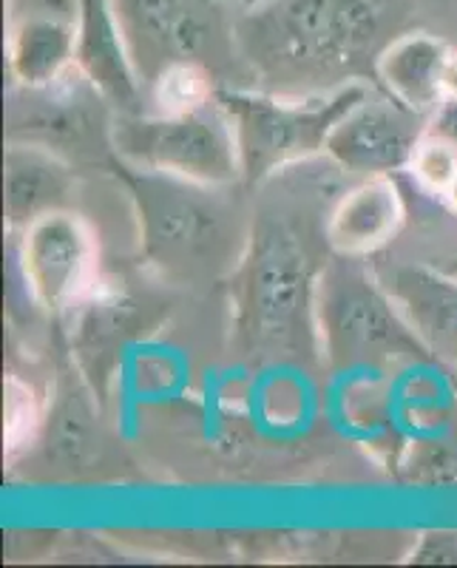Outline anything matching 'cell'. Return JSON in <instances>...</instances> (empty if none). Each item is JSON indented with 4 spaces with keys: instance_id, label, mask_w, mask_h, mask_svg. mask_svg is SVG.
I'll list each match as a JSON object with an SVG mask.
<instances>
[{
    "instance_id": "cell-1",
    "label": "cell",
    "mask_w": 457,
    "mask_h": 568,
    "mask_svg": "<svg viewBox=\"0 0 457 568\" xmlns=\"http://www.w3.org/2000/svg\"><path fill=\"white\" fill-rule=\"evenodd\" d=\"M296 169V165H293ZM284 169L282 194L253 205L245 256L231 276V344L253 364L318 355L316 296L333 247L322 187Z\"/></svg>"
},
{
    "instance_id": "cell-9",
    "label": "cell",
    "mask_w": 457,
    "mask_h": 568,
    "mask_svg": "<svg viewBox=\"0 0 457 568\" xmlns=\"http://www.w3.org/2000/svg\"><path fill=\"white\" fill-rule=\"evenodd\" d=\"M18 262L29 296L45 313H69L100 284V247L83 213H49L18 240Z\"/></svg>"
},
{
    "instance_id": "cell-10",
    "label": "cell",
    "mask_w": 457,
    "mask_h": 568,
    "mask_svg": "<svg viewBox=\"0 0 457 568\" xmlns=\"http://www.w3.org/2000/svg\"><path fill=\"white\" fill-rule=\"evenodd\" d=\"M426 116L404 109L387 94H367L329 131L324 156L333 169L353 176H393L409 169Z\"/></svg>"
},
{
    "instance_id": "cell-11",
    "label": "cell",
    "mask_w": 457,
    "mask_h": 568,
    "mask_svg": "<svg viewBox=\"0 0 457 568\" xmlns=\"http://www.w3.org/2000/svg\"><path fill=\"white\" fill-rule=\"evenodd\" d=\"M74 69L111 103L116 114L142 111L140 71L129 52L111 0H78V54Z\"/></svg>"
},
{
    "instance_id": "cell-6",
    "label": "cell",
    "mask_w": 457,
    "mask_h": 568,
    "mask_svg": "<svg viewBox=\"0 0 457 568\" xmlns=\"http://www.w3.org/2000/svg\"><path fill=\"white\" fill-rule=\"evenodd\" d=\"M114 154L134 169L207 185H242L236 134L220 100L187 111L116 114Z\"/></svg>"
},
{
    "instance_id": "cell-16",
    "label": "cell",
    "mask_w": 457,
    "mask_h": 568,
    "mask_svg": "<svg viewBox=\"0 0 457 568\" xmlns=\"http://www.w3.org/2000/svg\"><path fill=\"white\" fill-rule=\"evenodd\" d=\"M380 282L429 355L457 364V276L440 267L400 265Z\"/></svg>"
},
{
    "instance_id": "cell-8",
    "label": "cell",
    "mask_w": 457,
    "mask_h": 568,
    "mask_svg": "<svg viewBox=\"0 0 457 568\" xmlns=\"http://www.w3.org/2000/svg\"><path fill=\"white\" fill-rule=\"evenodd\" d=\"M145 89L167 65L205 69L238 58L236 20L225 0H111Z\"/></svg>"
},
{
    "instance_id": "cell-4",
    "label": "cell",
    "mask_w": 457,
    "mask_h": 568,
    "mask_svg": "<svg viewBox=\"0 0 457 568\" xmlns=\"http://www.w3.org/2000/svg\"><path fill=\"white\" fill-rule=\"evenodd\" d=\"M367 94V83H349L322 94L220 85L216 100L231 116L236 134L242 185L256 191L278 171L324 156L329 131Z\"/></svg>"
},
{
    "instance_id": "cell-20",
    "label": "cell",
    "mask_w": 457,
    "mask_h": 568,
    "mask_svg": "<svg viewBox=\"0 0 457 568\" xmlns=\"http://www.w3.org/2000/svg\"><path fill=\"white\" fill-rule=\"evenodd\" d=\"M213 80H216L213 71L200 63L167 65L149 89L154 111L171 114V111H187L202 103H211L216 98V89H220V83H213Z\"/></svg>"
},
{
    "instance_id": "cell-18",
    "label": "cell",
    "mask_w": 457,
    "mask_h": 568,
    "mask_svg": "<svg viewBox=\"0 0 457 568\" xmlns=\"http://www.w3.org/2000/svg\"><path fill=\"white\" fill-rule=\"evenodd\" d=\"M74 311H78V318L71 327V355L91 387L98 389L114 369L116 355L129 347L131 338L140 336V304L125 293L100 284Z\"/></svg>"
},
{
    "instance_id": "cell-17",
    "label": "cell",
    "mask_w": 457,
    "mask_h": 568,
    "mask_svg": "<svg viewBox=\"0 0 457 568\" xmlns=\"http://www.w3.org/2000/svg\"><path fill=\"white\" fill-rule=\"evenodd\" d=\"M451 52L455 49L435 34H398L375 63V85L404 109L429 116L446 98Z\"/></svg>"
},
{
    "instance_id": "cell-15",
    "label": "cell",
    "mask_w": 457,
    "mask_h": 568,
    "mask_svg": "<svg viewBox=\"0 0 457 568\" xmlns=\"http://www.w3.org/2000/svg\"><path fill=\"white\" fill-rule=\"evenodd\" d=\"M98 389L74 362L60 369L54 398L40 429V444L49 466L80 471L89 469L103 449V429L98 415Z\"/></svg>"
},
{
    "instance_id": "cell-21",
    "label": "cell",
    "mask_w": 457,
    "mask_h": 568,
    "mask_svg": "<svg viewBox=\"0 0 457 568\" xmlns=\"http://www.w3.org/2000/svg\"><path fill=\"white\" fill-rule=\"evenodd\" d=\"M406 171L415 176V182H418L424 191L444 196L457 176V151L451 149L449 142L438 140V136L431 134H424Z\"/></svg>"
},
{
    "instance_id": "cell-7",
    "label": "cell",
    "mask_w": 457,
    "mask_h": 568,
    "mask_svg": "<svg viewBox=\"0 0 457 568\" xmlns=\"http://www.w3.org/2000/svg\"><path fill=\"white\" fill-rule=\"evenodd\" d=\"M116 111L78 69L43 89L12 85L7 103V142L34 145L74 169L109 174Z\"/></svg>"
},
{
    "instance_id": "cell-14",
    "label": "cell",
    "mask_w": 457,
    "mask_h": 568,
    "mask_svg": "<svg viewBox=\"0 0 457 568\" xmlns=\"http://www.w3.org/2000/svg\"><path fill=\"white\" fill-rule=\"evenodd\" d=\"M78 0L65 9H34L9 29L7 63L14 85L43 89L74 69Z\"/></svg>"
},
{
    "instance_id": "cell-3",
    "label": "cell",
    "mask_w": 457,
    "mask_h": 568,
    "mask_svg": "<svg viewBox=\"0 0 457 568\" xmlns=\"http://www.w3.org/2000/svg\"><path fill=\"white\" fill-rule=\"evenodd\" d=\"M109 174L134 207L140 256L156 278L174 287L231 282L245 256L253 207L238 185H207L114 160Z\"/></svg>"
},
{
    "instance_id": "cell-19",
    "label": "cell",
    "mask_w": 457,
    "mask_h": 568,
    "mask_svg": "<svg viewBox=\"0 0 457 568\" xmlns=\"http://www.w3.org/2000/svg\"><path fill=\"white\" fill-rule=\"evenodd\" d=\"M43 407L38 393L18 375H7L3 382V449L7 460H18L29 453V446L38 444L43 429Z\"/></svg>"
},
{
    "instance_id": "cell-5",
    "label": "cell",
    "mask_w": 457,
    "mask_h": 568,
    "mask_svg": "<svg viewBox=\"0 0 457 568\" xmlns=\"http://www.w3.org/2000/svg\"><path fill=\"white\" fill-rule=\"evenodd\" d=\"M316 324L318 355L333 369L389 367L429 355L384 282L358 256H329L318 282Z\"/></svg>"
},
{
    "instance_id": "cell-23",
    "label": "cell",
    "mask_w": 457,
    "mask_h": 568,
    "mask_svg": "<svg viewBox=\"0 0 457 568\" xmlns=\"http://www.w3.org/2000/svg\"><path fill=\"white\" fill-rule=\"evenodd\" d=\"M446 94H457V49L451 52L449 71H446Z\"/></svg>"
},
{
    "instance_id": "cell-26",
    "label": "cell",
    "mask_w": 457,
    "mask_h": 568,
    "mask_svg": "<svg viewBox=\"0 0 457 568\" xmlns=\"http://www.w3.org/2000/svg\"><path fill=\"white\" fill-rule=\"evenodd\" d=\"M440 271L449 273V276H457V253L451 258H446L444 265H440Z\"/></svg>"
},
{
    "instance_id": "cell-2",
    "label": "cell",
    "mask_w": 457,
    "mask_h": 568,
    "mask_svg": "<svg viewBox=\"0 0 457 568\" xmlns=\"http://www.w3.org/2000/svg\"><path fill=\"white\" fill-rule=\"evenodd\" d=\"M406 18V0H267L236 20L238 60L276 94L367 83Z\"/></svg>"
},
{
    "instance_id": "cell-12",
    "label": "cell",
    "mask_w": 457,
    "mask_h": 568,
    "mask_svg": "<svg viewBox=\"0 0 457 568\" xmlns=\"http://www.w3.org/2000/svg\"><path fill=\"white\" fill-rule=\"evenodd\" d=\"M74 165L34 145L7 142L3 154V213L7 231L20 236L29 225L58 211H71L78 196Z\"/></svg>"
},
{
    "instance_id": "cell-25",
    "label": "cell",
    "mask_w": 457,
    "mask_h": 568,
    "mask_svg": "<svg viewBox=\"0 0 457 568\" xmlns=\"http://www.w3.org/2000/svg\"><path fill=\"white\" fill-rule=\"evenodd\" d=\"M236 3H238V9H242V12H253V9L264 7L267 0H236Z\"/></svg>"
},
{
    "instance_id": "cell-22",
    "label": "cell",
    "mask_w": 457,
    "mask_h": 568,
    "mask_svg": "<svg viewBox=\"0 0 457 568\" xmlns=\"http://www.w3.org/2000/svg\"><path fill=\"white\" fill-rule=\"evenodd\" d=\"M426 134L449 142L457 151V94H446L438 109L426 116Z\"/></svg>"
},
{
    "instance_id": "cell-13",
    "label": "cell",
    "mask_w": 457,
    "mask_h": 568,
    "mask_svg": "<svg viewBox=\"0 0 457 568\" xmlns=\"http://www.w3.org/2000/svg\"><path fill=\"white\" fill-rule=\"evenodd\" d=\"M406 222V205L393 176H364L335 200L327 242L338 256L367 258L387 247Z\"/></svg>"
},
{
    "instance_id": "cell-24",
    "label": "cell",
    "mask_w": 457,
    "mask_h": 568,
    "mask_svg": "<svg viewBox=\"0 0 457 568\" xmlns=\"http://www.w3.org/2000/svg\"><path fill=\"white\" fill-rule=\"evenodd\" d=\"M444 202L451 207V213H457V176H455V182L449 185V191L444 194Z\"/></svg>"
}]
</instances>
